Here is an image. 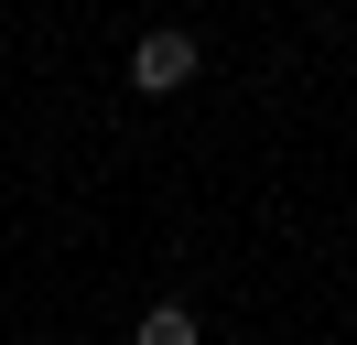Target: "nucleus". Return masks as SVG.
<instances>
[{"mask_svg":"<svg viewBox=\"0 0 357 345\" xmlns=\"http://www.w3.org/2000/svg\"><path fill=\"white\" fill-rule=\"evenodd\" d=\"M195 33H141L130 43V86H141V97H174V86H195Z\"/></svg>","mask_w":357,"mask_h":345,"instance_id":"nucleus-1","label":"nucleus"},{"mask_svg":"<svg viewBox=\"0 0 357 345\" xmlns=\"http://www.w3.org/2000/svg\"><path fill=\"white\" fill-rule=\"evenodd\" d=\"M130 345H206V323L184 313V302H152V313L130 323Z\"/></svg>","mask_w":357,"mask_h":345,"instance_id":"nucleus-2","label":"nucleus"}]
</instances>
